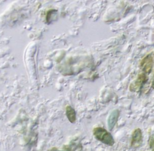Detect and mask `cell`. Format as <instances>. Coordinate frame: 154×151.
<instances>
[{
    "label": "cell",
    "mask_w": 154,
    "mask_h": 151,
    "mask_svg": "<svg viewBox=\"0 0 154 151\" xmlns=\"http://www.w3.org/2000/svg\"><path fill=\"white\" fill-rule=\"evenodd\" d=\"M142 139H143V135H142L141 130L139 128L136 129L132 133L131 142V147L134 148H137L140 147L142 144Z\"/></svg>",
    "instance_id": "277c9868"
},
{
    "label": "cell",
    "mask_w": 154,
    "mask_h": 151,
    "mask_svg": "<svg viewBox=\"0 0 154 151\" xmlns=\"http://www.w3.org/2000/svg\"><path fill=\"white\" fill-rule=\"evenodd\" d=\"M147 81L146 75L144 73H140L137 75V78L130 84L129 90L131 92H138L141 89L143 84Z\"/></svg>",
    "instance_id": "7a4b0ae2"
},
{
    "label": "cell",
    "mask_w": 154,
    "mask_h": 151,
    "mask_svg": "<svg viewBox=\"0 0 154 151\" xmlns=\"http://www.w3.org/2000/svg\"><path fill=\"white\" fill-rule=\"evenodd\" d=\"M57 15V11L56 10H50V11H48L46 16V22L47 23L50 24L51 22L54 20L53 17H54V16Z\"/></svg>",
    "instance_id": "52a82bcc"
},
{
    "label": "cell",
    "mask_w": 154,
    "mask_h": 151,
    "mask_svg": "<svg viewBox=\"0 0 154 151\" xmlns=\"http://www.w3.org/2000/svg\"><path fill=\"white\" fill-rule=\"evenodd\" d=\"M119 116V110H115L110 114V115L109 116V118L107 120V124L108 126H109V129L112 130L113 129V127L115 126L116 123L117 122L118 118Z\"/></svg>",
    "instance_id": "5b68a950"
},
{
    "label": "cell",
    "mask_w": 154,
    "mask_h": 151,
    "mask_svg": "<svg viewBox=\"0 0 154 151\" xmlns=\"http://www.w3.org/2000/svg\"><path fill=\"white\" fill-rule=\"evenodd\" d=\"M149 148L151 149V150L152 151H154V136H152V137H151L150 138H149Z\"/></svg>",
    "instance_id": "9c48e42d"
},
{
    "label": "cell",
    "mask_w": 154,
    "mask_h": 151,
    "mask_svg": "<svg viewBox=\"0 0 154 151\" xmlns=\"http://www.w3.org/2000/svg\"><path fill=\"white\" fill-rule=\"evenodd\" d=\"M93 135L97 140L108 145V146H112L115 143V141H114L112 135L104 128L96 127L93 129Z\"/></svg>",
    "instance_id": "6da1fadb"
},
{
    "label": "cell",
    "mask_w": 154,
    "mask_h": 151,
    "mask_svg": "<svg viewBox=\"0 0 154 151\" xmlns=\"http://www.w3.org/2000/svg\"><path fill=\"white\" fill-rule=\"evenodd\" d=\"M152 88L154 89V81H153V82H152Z\"/></svg>",
    "instance_id": "30bf717a"
},
{
    "label": "cell",
    "mask_w": 154,
    "mask_h": 151,
    "mask_svg": "<svg viewBox=\"0 0 154 151\" xmlns=\"http://www.w3.org/2000/svg\"><path fill=\"white\" fill-rule=\"evenodd\" d=\"M75 150V147L74 146H69V145H66L64 146L63 150L62 151H73Z\"/></svg>",
    "instance_id": "ba28073f"
},
{
    "label": "cell",
    "mask_w": 154,
    "mask_h": 151,
    "mask_svg": "<svg viewBox=\"0 0 154 151\" xmlns=\"http://www.w3.org/2000/svg\"><path fill=\"white\" fill-rule=\"evenodd\" d=\"M152 66H153V58L151 54H148L141 60L140 67L144 72V73L149 74L152 71Z\"/></svg>",
    "instance_id": "3957f363"
},
{
    "label": "cell",
    "mask_w": 154,
    "mask_h": 151,
    "mask_svg": "<svg viewBox=\"0 0 154 151\" xmlns=\"http://www.w3.org/2000/svg\"><path fill=\"white\" fill-rule=\"evenodd\" d=\"M66 115L67 119L69 120L71 123H74L76 120V114L74 108L71 106L68 105L66 108Z\"/></svg>",
    "instance_id": "8992f818"
}]
</instances>
